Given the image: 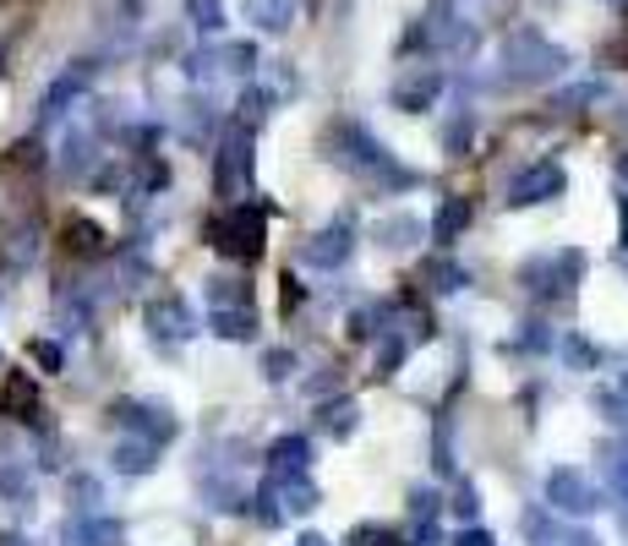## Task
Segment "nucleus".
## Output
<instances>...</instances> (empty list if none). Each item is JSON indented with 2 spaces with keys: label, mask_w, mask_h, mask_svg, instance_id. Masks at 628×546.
<instances>
[{
  "label": "nucleus",
  "mask_w": 628,
  "mask_h": 546,
  "mask_svg": "<svg viewBox=\"0 0 628 546\" xmlns=\"http://www.w3.org/2000/svg\"><path fill=\"white\" fill-rule=\"evenodd\" d=\"M5 410H33V389H27V378H16V372H11V383H5Z\"/></svg>",
  "instance_id": "1"
}]
</instances>
